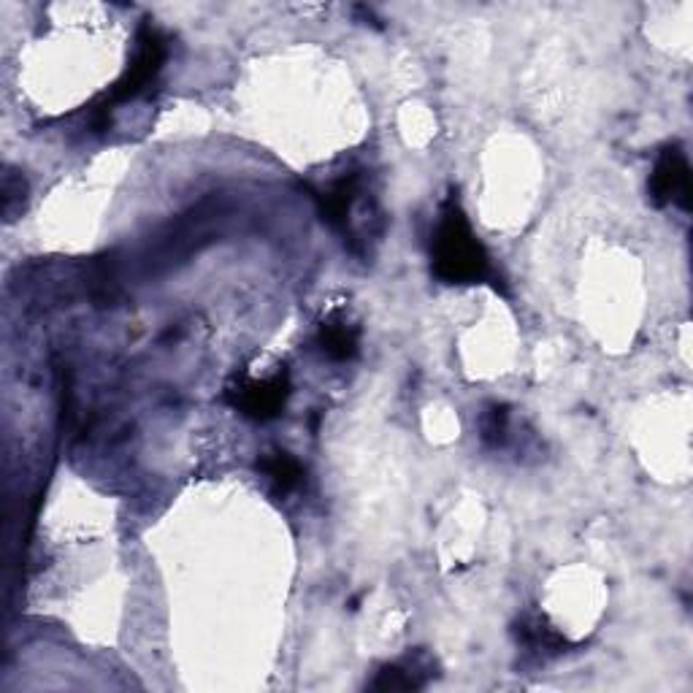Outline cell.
Returning a JSON list of instances; mask_svg holds the SVG:
<instances>
[{"label": "cell", "instance_id": "1", "mask_svg": "<svg viewBox=\"0 0 693 693\" xmlns=\"http://www.w3.org/2000/svg\"><path fill=\"white\" fill-rule=\"evenodd\" d=\"M431 258H434V273L447 285H472L490 277L488 252L472 234V225L455 200H447L442 209Z\"/></svg>", "mask_w": 693, "mask_h": 693}, {"label": "cell", "instance_id": "8", "mask_svg": "<svg viewBox=\"0 0 693 693\" xmlns=\"http://www.w3.org/2000/svg\"><path fill=\"white\" fill-rule=\"evenodd\" d=\"M507 423H509V412L504 406H490L483 417V436L490 445H501L504 436H507Z\"/></svg>", "mask_w": 693, "mask_h": 693}, {"label": "cell", "instance_id": "2", "mask_svg": "<svg viewBox=\"0 0 693 693\" xmlns=\"http://www.w3.org/2000/svg\"><path fill=\"white\" fill-rule=\"evenodd\" d=\"M163 63H166V39H163L155 28H144L142 35H138V52L136 58H133L131 69H127V74L120 79L117 87L112 90L108 101L99 106V114H106L108 117V106L142 95L152 84V79L161 74Z\"/></svg>", "mask_w": 693, "mask_h": 693}, {"label": "cell", "instance_id": "9", "mask_svg": "<svg viewBox=\"0 0 693 693\" xmlns=\"http://www.w3.org/2000/svg\"><path fill=\"white\" fill-rule=\"evenodd\" d=\"M22 200H25V182L22 176H14L11 172H6L3 176V211L6 217H14L17 209H22Z\"/></svg>", "mask_w": 693, "mask_h": 693}, {"label": "cell", "instance_id": "6", "mask_svg": "<svg viewBox=\"0 0 693 693\" xmlns=\"http://www.w3.org/2000/svg\"><path fill=\"white\" fill-rule=\"evenodd\" d=\"M358 342H361V331L346 320L322 322L318 344L331 361H350V358H355Z\"/></svg>", "mask_w": 693, "mask_h": 693}, {"label": "cell", "instance_id": "7", "mask_svg": "<svg viewBox=\"0 0 693 693\" xmlns=\"http://www.w3.org/2000/svg\"><path fill=\"white\" fill-rule=\"evenodd\" d=\"M258 466H260V472H263L266 477H269L271 483L277 485L279 490H282V494L293 490L296 485L301 483V477H303L301 464H298L293 455H288V453L266 455V458L260 461Z\"/></svg>", "mask_w": 693, "mask_h": 693}, {"label": "cell", "instance_id": "5", "mask_svg": "<svg viewBox=\"0 0 693 693\" xmlns=\"http://www.w3.org/2000/svg\"><path fill=\"white\" fill-rule=\"evenodd\" d=\"M431 664L423 653H417L415 659H410L406 664H391L382 672H376V680L372 683L374 691H417L423 689L431 680Z\"/></svg>", "mask_w": 693, "mask_h": 693}, {"label": "cell", "instance_id": "3", "mask_svg": "<svg viewBox=\"0 0 693 693\" xmlns=\"http://www.w3.org/2000/svg\"><path fill=\"white\" fill-rule=\"evenodd\" d=\"M290 382L288 374L277 372L271 376H245L236 387H230V401L241 415L255 417V421H269L282 412L285 401H288Z\"/></svg>", "mask_w": 693, "mask_h": 693}, {"label": "cell", "instance_id": "4", "mask_svg": "<svg viewBox=\"0 0 693 693\" xmlns=\"http://www.w3.org/2000/svg\"><path fill=\"white\" fill-rule=\"evenodd\" d=\"M650 198L655 206L678 204L680 209L691 206V168L680 147H666L655 161L650 174Z\"/></svg>", "mask_w": 693, "mask_h": 693}]
</instances>
